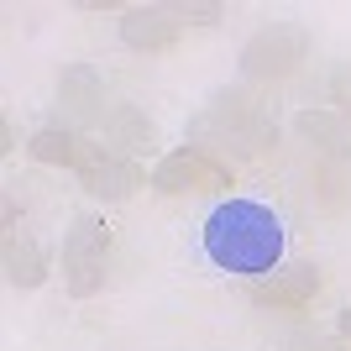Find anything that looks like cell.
Segmentation results:
<instances>
[{
	"mask_svg": "<svg viewBox=\"0 0 351 351\" xmlns=\"http://www.w3.org/2000/svg\"><path fill=\"white\" fill-rule=\"evenodd\" d=\"M199 247H205L210 267L257 283L283 267V220L263 199H220L205 215Z\"/></svg>",
	"mask_w": 351,
	"mask_h": 351,
	"instance_id": "obj_1",
	"label": "cell"
},
{
	"mask_svg": "<svg viewBox=\"0 0 351 351\" xmlns=\"http://www.w3.org/2000/svg\"><path fill=\"white\" fill-rule=\"evenodd\" d=\"M110 278V226L100 215H73L63 236V289L69 299H95Z\"/></svg>",
	"mask_w": 351,
	"mask_h": 351,
	"instance_id": "obj_2",
	"label": "cell"
},
{
	"mask_svg": "<svg viewBox=\"0 0 351 351\" xmlns=\"http://www.w3.org/2000/svg\"><path fill=\"white\" fill-rule=\"evenodd\" d=\"M309 58V27L299 21H267L241 43V73L257 84H283Z\"/></svg>",
	"mask_w": 351,
	"mask_h": 351,
	"instance_id": "obj_3",
	"label": "cell"
},
{
	"mask_svg": "<svg viewBox=\"0 0 351 351\" xmlns=\"http://www.w3.org/2000/svg\"><path fill=\"white\" fill-rule=\"evenodd\" d=\"M152 189L158 194H226L236 189V168L215 147H173L152 162Z\"/></svg>",
	"mask_w": 351,
	"mask_h": 351,
	"instance_id": "obj_4",
	"label": "cell"
},
{
	"mask_svg": "<svg viewBox=\"0 0 351 351\" xmlns=\"http://www.w3.org/2000/svg\"><path fill=\"white\" fill-rule=\"evenodd\" d=\"M199 132H210L226 147L236 142V147H247V152H273V147H278V126H273V121L263 116V105L252 100V95H241V89L210 100V110L199 116Z\"/></svg>",
	"mask_w": 351,
	"mask_h": 351,
	"instance_id": "obj_5",
	"label": "cell"
},
{
	"mask_svg": "<svg viewBox=\"0 0 351 351\" xmlns=\"http://www.w3.org/2000/svg\"><path fill=\"white\" fill-rule=\"evenodd\" d=\"M325 293V273L315 263H289L278 273H267V278L252 283V304L257 309H273V315H309V309L320 304Z\"/></svg>",
	"mask_w": 351,
	"mask_h": 351,
	"instance_id": "obj_6",
	"label": "cell"
},
{
	"mask_svg": "<svg viewBox=\"0 0 351 351\" xmlns=\"http://www.w3.org/2000/svg\"><path fill=\"white\" fill-rule=\"evenodd\" d=\"M58 110H63V126H73V132H100V121L110 116V95H105V79L95 69H84V63H73V69H63L58 79Z\"/></svg>",
	"mask_w": 351,
	"mask_h": 351,
	"instance_id": "obj_7",
	"label": "cell"
},
{
	"mask_svg": "<svg viewBox=\"0 0 351 351\" xmlns=\"http://www.w3.org/2000/svg\"><path fill=\"white\" fill-rule=\"evenodd\" d=\"M27 152H32V162H43V168L84 173L89 162L105 152V142H100V136H89V132H73V126H43V132H32Z\"/></svg>",
	"mask_w": 351,
	"mask_h": 351,
	"instance_id": "obj_8",
	"label": "cell"
},
{
	"mask_svg": "<svg viewBox=\"0 0 351 351\" xmlns=\"http://www.w3.org/2000/svg\"><path fill=\"white\" fill-rule=\"evenodd\" d=\"M178 37H184V21L173 5H126L121 11V43L132 53H173Z\"/></svg>",
	"mask_w": 351,
	"mask_h": 351,
	"instance_id": "obj_9",
	"label": "cell"
},
{
	"mask_svg": "<svg viewBox=\"0 0 351 351\" xmlns=\"http://www.w3.org/2000/svg\"><path fill=\"white\" fill-rule=\"evenodd\" d=\"M79 184H84L95 199H105V205H121V199H132L136 189H147V184H152V173H147L136 158H121V152H110V147H105L100 158L79 173Z\"/></svg>",
	"mask_w": 351,
	"mask_h": 351,
	"instance_id": "obj_10",
	"label": "cell"
},
{
	"mask_svg": "<svg viewBox=\"0 0 351 351\" xmlns=\"http://www.w3.org/2000/svg\"><path fill=\"white\" fill-rule=\"evenodd\" d=\"M0 263H5V283L11 289H43L47 283V252L37 247V236L32 231H5V241H0Z\"/></svg>",
	"mask_w": 351,
	"mask_h": 351,
	"instance_id": "obj_11",
	"label": "cell"
},
{
	"mask_svg": "<svg viewBox=\"0 0 351 351\" xmlns=\"http://www.w3.org/2000/svg\"><path fill=\"white\" fill-rule=\"evenodd\" d=\"M100 136L110 152H121V158H136V152H152L158 147V126L136 110V105H110V116L100 121Z\"/></svg>",
	"mask_w": 351,
	"mask_h": 351,
	"instance_id": "obj_12",
	"label": "cell"
},
{
	"mask_svg": "<svg viewBox=\"0 0 351 351\" xmlns=\"http://www.w3.org/2000/svg\"><path fill=\"white\" fill-rule=\"evenodd\" d=\"M293 132L304 136L309 147L330 152V158H351V121L336 116L330 105H325V110H299V116H293Z\"/></svg>",
	"mask_w": 351,
	"mask_h": 351,
	"instance_id": "obj_13",
	"label": "cell"
},
{
	"mask_svg": "<svg viewBox=\"0 0 351 351\" xmlns=\"http://www.w3.org/2000/svg\"><path fill=\"white\" fill-rule=\"evenodd\" d=\"M178 11V21H184V27H215V21H226V5H215V0H178L173 5Z\"/></svg>",
	"mask_w": 351,
	"mask_h": 351,
	"instance_id": "obj_14",
	"label": "cell"
},
{
	"mask_svg": "<svg viewBox=\"0 0 351 351\" xmlns=\"http://www.w3.org/2000/svg\"><path fill=\"white\" fill-rule=\"evenodd\" d=\"M325 95H330V110L351 121V63H336V73H330Z\"/></svg>",
	"mask_w": 351,
	"mask_h": 351,
	"instance_id": "obj_15",
	"label": "cell"
},
{
	"mask_svg": "<svg viewBox=\"0 0 351 351\" xmlns=\"http://www.w3.org/2000/svg\"><path fill=\"white\" fill-rule=\"evenodd\" d=\"M283 351H346V341H341V336H299V341H289Z\"/></svg>",
	"mask_w": 351,
	"mask_h": 351,
	"instance_id": "obj_16",
	"label": "cell"
},
{
	"mask_svg": "<svg viewBox=\"0 0 351 351\" xmlns=\"http://www.w3.org/2000/svg\"><path fill=\"white\" fill-rule=\"evenodd\" d=\"M0 152H16V126L11 121H0Z\"/></svg>",
	"mask_w": 351,
	"mask_h": 351,
	"instance_id": "obj_17",
	"label": "cell"
},
{
	"mask_svg": "<svg viewBox=\"0 0 351 351\" xmlns=\"http://www.w3.org/2000/svg\"><path fill=\"white\" fill-rule=\"evenodd\" d=\"M336 336H341V341H351V304L336 315Z\"/></svg>",
	"mask_w": 351,
	"mask_h": 351,
	"instance_id": "obj_18",
	"label": "cell"
}]
</instances>
